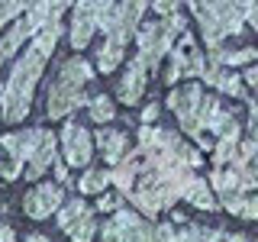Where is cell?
I'll return each instance as SVG.
<instances>
[{
  "mask_svg": "<svg viewBox=\"0 0 258 242\" xmlns=\"http://www.w3.org/2000/svg\"><path fill=\"white\" fill-rule=\"evenodd\" d=\"M216 97H210L200 84H187L168 94V107L181 119V129L197 139L200 149H210V133H207V113L213 110Z\"/></svg>",
  "mask_w": 258,
  "mask_h": 242,
  "instance_id": "4",
  "label": "cell"
},
{
  "mask_svg": "<svg viewBox=\"0 0 258 242\" xmlns=\"http://www.w3.org/2000/svg\"><path fill=\"white\" fill-rule=\"evenodd\" d=\"M220 207H226L229 213L242 216V220H258V197H248V191L223 197V200H220Z\"/></svg>",
  "mask_w": 258,
  "mask_h": 242,
  "instance_id": "21",
  "label": "cell"
},
{
  "mask_svg": "<svg viewBox=\"0 0 258 242\" xmlns=\"http://www.w3.org/2000/svg\"><path fill=\"white\" fill-rule=\"evenodd\" d=\"M145 7H149V0H113V7L107 10V16H103V23H100L107 42L126 48V42L136 36V29H139V23H142Z\"/></svg>",
  "mask_w": 258,
  "mask_h": 242,
  "instance_id": "7",
  "label": "cell"
},
{
  "mask_svg": "<svg viewBox=\"0 0 258 242\" xmlns=\"http://www.w3.org/2000/svg\"><path fill=\"white\" fill-rule=\"evenodd\" d=\"M242 16H245V20L258 29V0H245V7H242Z\"/></svg>",
  "mask_w": 258,
  "mask_h": 242,
  "instance_id": "28",
  "label": "cell"
},
{
  "mask_svg": "<svg viewBox=\"0 0 258 242\" xmlns=\"http://www.w3.org/2000/svg\"><path fill=\"white\" fill-rule=\"evenodd\" d=\"M26 39H32V29H29V23H26V20H20L4 39H0V68H4V65L10 62L16 52H20V45L26 42Z\"/></svg>",
  "mask_w": 258,
  "mask_h": 242,
  "instance_id": "19",
  "label": "cell"
},
{
  "mask_svg": "<svg viewBox=\"0 0 258 242\" xmlns=\"http://www.w3.org/2000/svg\"><path fill=\"white\" fill-rule=\"evenodd\" d=\"M4 23H7V20H4V16H0V26H4Z\"/></svg>",
  "mask_w": 258,
  "mask_h": 242,
  "instance_id": "33",
  "label": "cell"
},
{
  "mask_svg": "<svg viewBox=\"0 0 258 242\" xmlns=\"http://www.w3.org/2000/svg\"><path fill=\"white\" fill-rule=\"evenodd\" d=\"M61 204H64V191H61V184H52V181L39 184L36 191H29L23 197V210H26V216H32V220H48Z\"/></svg>",
  "mask_w": 258,
  "mask_h": 242,
  "instance_id": "13",
  "label": "cell"
},
{
  "mask_svg": "<svg viewBox=\"0 0 258 242\" xmlns=\"http://www.w3.org/2000/svg\"><path fill=\"white\" fill-rule=\"evenodd\" d=\"M42 133L45 129H23V133H10V136H4L0 139V149L7 152V161L0 165V171H4L7 181H16V177L23 174V165L29 161L32 155V149L39 145V139H42Z\"/></svg>",
  "mask_w": 258,
  "mask_h": 242,
  "instance_id": "8",
  "label": "cell"
},
{
  "mask_svg": "<svg viewBox=\"0 0 258 242\" xmlns=\"http://www.w3.org/2000/svg\"><path fill=\"white\" fill-rule=\"evenodd\" d=\"M123 52H126L123 45H113V42H103L100 45V52H97V65H100L103 75H110V71L123 62Z\"/></svg>",
  "mask_w": 258,
  "mask_h": 242,
  "instance_id": "24",
  "label": "cell"
},
{
  "mask_svg": "<svg viewBox=\"0 0 258 242\" xmlns=\"http://www.w3.org/2000/svg\"><path fill=\"white\" fill-rule=\"evenodd\" d=\"M204 68H207L204 52L194 45L190 36H184V42L177 45V48L171 45V68L165 71V81H168V84H174L177 78H194V75H200Z\"/></svg>",
  "mask_w": 258,
  "mask_h": 242,
  "instance_id": "12",
  "label": "cell"
},
{
  "mask_svg": "<svg viewBox=\"0 0 258 242\" xmlns=\"http://www.w3.org/2000/svg\"><path fill=\"white\" fill-rule=\"evenodd\" d=\"M103 239H116V242L155 239V223L145 220V213H136V210H119V207H116L113 220L103 226Z\"/></svg>",
  "mask_w": 258,
  "mask_h": 242,
  "instance_id": "10",
  "label": "cell"
},
{
  "mask_svg": "<svg viewBox=\"0 0 258 242\" xmlns=\"http://www.w3.org/2000/svg\"><path fill=\"white\" fill-rule=\"evenodd\" d=\"M177 10H181V0H155L158 16H168V13H177Z\"/></svg>",
  "mask_w": 258,
  "mask_h": 242,
  "instance_id": "27",
  "label": "cell"
},
{
  "mask_svg": "<svg viewBox=\"0 0 258 242\" xmlns=\"http://www.w3.org/2000/svg\"><path fill=\"white\" fill-rule=\"evenodd\" d=\"M110 184V171H103V168H94V171H87L81 177L78 191L81 194H103V188Z\"/></svg>",
  "mask_w": 258,
  "mask_h": 242,
  "instance_id": "25",
  "label": "cell"
},
{
  "mask_svg": "<svg viewBox=\"0 0 258 242\" xmlns=\"http://www.w3.org/2000/svg\"><path fill=\"white\" fill-rule=\"evenodd\" d=\"M181 32H184V16H177V13H168V16H161V20L149 23V26H142L139 29V55H136V62H139L145 71L158 68V62L171 52L174 39L181 36Z\"/></svg>",
  "mask_w": 258,
  "mask_h": 242,
  "instance_id": "5",
  "label": "cell"
},
{
  "mask_svg": "<svg viewBox=\"0 0 258 242\" xmlns=\"http://www.w3.org/2000/svg\"><path fill=\"white\" fill-rule=\"evenodd\" d=\"M242 29V10L236 0H200V32L207 45H220L226 36H236Z\"/></svg>",
  "mask_w": 258,
  "mask_h": 242,
  "instance_id": "6",
  "label": "cell"
},
{
  "mask_svg": "<svg viewBox=\"0 0 258 242\" xmlns=\"http://www.w3.org/2000/svg\"><path fill=\"white\" fill-rule=\"evenodd\" d=\"M181 197L187 200V204H194L197 210H216V207H220V200L213 197V188H207V181L197 177V174H190L187 181H184Z\"/></svg>",
  "mask_w": 258,
  "mask_h": 242,
  "instance_id": "17",
  "label": "cell"
},
{
  "mask_svg": "<svg viewBox=\"0 0 258 242\" xmlns=\"http://www.w3.org/2000/svg\"><path fill=\"white\" fill-rule=\"evenodd\" d=\"M0 239H4V242H10V239H16V232H13L7 223H0Z\"/></svg>",
  "mask_w": 258,
  "mask_h": 242,
  "instance_id": "32",
  "label": "cell"
},
{
  "mask_svg": "<svg viewBox=\"0 0 258 242\" xmlns=\"http://www.w3.org/2000/svg\"><path fill=\"white\" fill-rule=\"evenodd\" d=\"M97 145H100V152H103V161H110V165H116L129 149L126 136L116 133V129H100V133H97Z\"/></svg>",
  "mask_w": 258,
  "mask_h": 242,
  "instance_id": "20",
  "label": "cell"
},
{
  "mask_svg": "<svg viewBox=\"0 0 258 242\" xmlns=\"http://www.w3.org/2000/svg\"><path fill=\"white\" fill-rule=\"evenodd\" d=\"M94 71L91 65H87L84 58H71L61 65V71L55 75V81L48 84V119H64L68 113H75L78 107H84L87 103V94L84 87L91 84Z\"/></svg>",
  "mask_w": 258,
  "mask_h": 242,
  "instance_id": "3",
  "label": "cell"
},
{
  "mask_svg": "<svg viewBox=\"0 0 258 242\" xmlns=\"http://www.w3.org/2000/svg\"><path fill=\"white\" fill-rule=\"evenodd\" d=\"M113 7V0H75V16H71V45L84 48L91 45L94 32L100 29L103 16Z\"/></svg>",
  "mask_w": 258,
  "mask_h": 242,
  "instance_id": "9",
  "label": "cell"
},
{
  "mask_svg": "<svg viewBox=\"0 0 258 242\" xmlns=\"http://www.w3.org/2000/svg\"><path fill=\"white\" fill-rule=\"evenodd\" d=\"M252 139L258 142V103H252Z\"/></svg>",
  "mask_w": 258,
  "mask_h": 242,
  "instance_id": "31",
  "label": "cell"
},
{
  "mask_svg": "<svg viewBox=\"0 0 258 242\" xmlns=\"http://www.w3.org/2000/svg\"><path fill=\"white\" fill-rule=\"evenodd\" d=\"M61 149H64V161H68L71 168H84L87 161H91V133H87L84 126L78 123H64L61 129Z\"/></svg>",
  "mask_w": 258,
  "mask_h": 242,
  "instance_id": "14",
  "label": "cell"
},
{
  "mask_svg": "<svg viewBox=\"0 0 258 242\" xmlns=\"http://www.w3.org/2000/svg\"><path fill=\"white\" fill-rule=\"evenodd\" d=\"M58 36H61L58 20L45 23L39 32H32V45L26 48L23 58H16L10 78H7L4 91H0V116H4V123H23L26 119V113L32 107V91H36L39 78H42L48 55L55 52Z\"/></svg>",
  "mask_w": 258,
  "mask_h": 242,
  "instance_id": "2",
  "label": "cell"
},
{
  "mask_svg": "<svg viewBox=\"0 0 258 242\" xmlns=\"http://www.w3.org/2000/svg\"><path fill=\"white\" fill-rule=\"evenodd\" d=\"M23 10H26V4H23V0H0V16H4L7 23H10L13 16H20Z\"/></svg>",
  "mask_w": 258,
  "mask_h": 242,
  "instance_id": "26",
  "label": "cell"
},
{
  "mask_svg": "<svg viewBox=\"0 0 258 242\" xmlns=\"http://www.w3.org/2000/svg\"><path fill=\"white\" fill-rule=\"evenodd\" d=\"M142 119H145V123H155V119H158V107H155V103L142 110Z\"/></svg>",
  "mask_w": 258,
  "mask_h": 242,
  "instance_id": "30",
  "label": "cell"
},
{
  "mask_svg": "<svg viewBox=\"0 0 258 242\" xmlns=\"http://www.w3.org/2000/svg\"><path fill=\"white\" fill-rule=\"evenodd\" d=\"M58 226L78 242H91L97 236L94 213H91V207H87L81 197H75V200H68V204L58 207Z\"/></svg>",
  "mask_w": 258,
  "mask_h": 242,
  "instance_id": "11",
  "label": "cell"
},
{
  "mask_svg": "<svg viewBox=\"0 0 258 242\" xmlns=\"http://www.w3.org/2000/svg\"><path fill=\"white\" fill-rule=\"evenodd\" d=\"M87 113H91V119L94 123H110V119H116V107H113V100L110 97H94V100H87Z\"/></svg>",
  "mask_w": 258,
  "mask_h": 242,
  "instance_id": "23",
  "label": "cell"
},
{
  "mask_svg": "<svg viewBox=\"0 0 258 242\" xmlns=\"http://www.w3.org/2000/svg\"><path fill=\"white\" fill-rule=\"evenodd\" d=\"M200 152H194L177 133L145 123L139 129V149L116 161L110 181L139 213L158 216L181 197L184 181L194 168H200Z\"/></svg>",
  "mask_w": 258,
  "mask_h": 242,
  "instance_id": "1",
  "label": "cell"
},
{
  "mask_svg": "<svg viewBox=\"0 0 258 242\" xmlns=\"http://www.w3.org/2000/svg\"><path fill=\"white\" fill-rule=\"evenodd\" d=\"M55 149H58V145H55V136L48 133H42V139H39V145L36 149H32V155H29V161L26 165H23V171H26V177L29 181H36V177H42L45 171H48V165H55Z\"/></svg>",
  "mask_w": 258,
  "mask_h": 242,
  "instance_id": "15",
  "label": "cell"
},
{
  "mask_svg": "<svg viewBox=\"0 0 258 242\" xmlns=\"http://www.w3.org/2000/svg\"><path fill=\"white\" fill-rule=\"evenodd\" d=\"M258 62V48H239V52H223L220 45H213L210 52V65H226V68H239V65Z\"/></svg>",
  "mask_w": 258,
  "mask_h": 242,
  "instance_id": "22",
  "label": "cell"
},
{
  "mask_svg": "<svg viewBox=\"0 0 258 242\" xmlns=\"http://www.w3.org/2000/svg\"><path fill=\"white\" fill-rule=\"evenodd\" d=\"M145 78H149V71L142 68L139 62H129V68H126V78L119 81V100L126 103V107H136V103L142 100V94H145Z\"/></svg>",
  "mask_w": 258,
  "mask_h": 242,
  "instance_id": "16",
  "label": "cell"
},
{
  "mask_svg": "<svg viewBox=\"0 0 258 242\" xmlns=\"http://www.w3.org/2000/svg\"><path fill=\"white\" fill-rule=\"evenodd\" d=\"M200 78H204L210 87H216L220 94H229V97H239V94H242V81L232 75L229 68H220V65H207V68L200 71Z\"/></svg>",
  "mask_w": 258,
  "mask_h": 242,
  "instance_id": "18",
  "label": "cell"
},
{
  "mask_svg": "<svg viewBox=\"0 0 258 242\" xmlns=\"http://www.w3.org/2000/svg\"><path fill=\"white\" fill-rule=\"evenodd\" d=\"M97 207H100V210H116L119 207V197H100V200H97Z\"/></svg>",
  "mask_w": 258,
  "mask_h": 242,
  "instance_id": "29",
  "label": "cell"
}]
</instances>
